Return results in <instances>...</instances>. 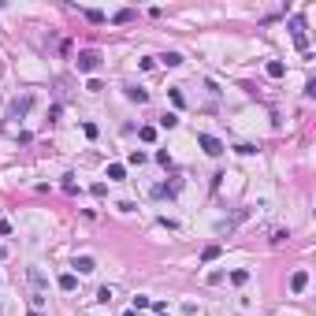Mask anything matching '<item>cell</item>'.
<instances>
[{
	"mask_svg": "<svg viewBox=\"0 0 316 316\" xmlns=\"http://www.w3.org/2000/svg\"><path fill=\"white\" fill-rule=\"evenodd\" d=\"M164 316H167V313H164Z\"/></svg>",
	"mask_w": 316,
	"mask_h": 316,
	"instance_id": "cell-23",
	"label": "cell"
},
{
	"mask_svg": "<svg viewBox=\"0 0 316 316\" xmlns=\"http://www.w3.org/2000/svg\"><path fill=\"white\" fill-rule=\"evenodd\" d=\"M75 63H78V71H97V67H100V52L97 49H86V52H78Z\"/></svg>",
	"mask_w": 316,
	"mask_h": 316,
	"instance_id": "cell-1",
	"label": "cell"
},
{
	"mask_svg": "<svg viewBox=\"0 0 316 316\" xmlns=\"http://www.w3.org/2000/svg\"><path fill=\"white\" fill-rule=\"evenodd\" d=\"M197 145L208 153V157H220V153H223V142H220V138H212V134H197Z\"/></svg>",
	"mask_w": 316,
	"mask_h": 316,
	"instance_id": "cell-3",
	"label": "cell"
},
{
	"mask_svg": "<svg viewBox=\"0 0 316 316\" xmlns=\"http://www.w3.org/2000/svg\"><path fill=\"white\" fill-rule=\"evenodd\" d=\"M138 138H142V142H157V130H153V126H142V130H138Z\"/></svg>",
	"mask_w": 316,
	"mask_h": 316,
	"instance_id": "cell-18",
	"label": "cell"
},
{
	"mask_svg": "<svg viewBox=\"0 0 316 316\" xmlns=\"http://www.w3.org/2000/svg\"><path fill=\"white\" fill-rule=\"evenodd\" d=\"M157 164H164V167H171V157H167V149H160V153H157Z\"/></svg>",
	"mask_w": 316,
	"mask_h": 316,
	"instance_id": "cell-21",
	"label": "cell"
},
{
	"mask_svg": "<svg viewBox=\"0 0 316 316\" xmlns=\"http://www.w3.org/2000/svg\"><path fill=\"white\" fill-rule=\"evenodd\" d=\"M30 108H33V97H30V93H26V97H15V100H11V108H8V119H23Z\"/></svg>",
	"mask_w": 316,
	"mask_h": 316,
	"instance_id": "cell-2",
	"label": "cell"
},
{
	"mask_svg": "<svg viewBox=\"0 0 316 316\" xmlns=\"http://www.w3.org/2000/svg\"><path fill=\"white\" fill-rule=\"evenodd\" d=\"M130 19H134V11H130V8H123V11H116V23H130Z\"/></svg>",
	"mask_w": 316,
	"mask_h": 316,
	"instance_id": "cell-20",
	"label": "cell"
},
{
	"mask_svg": "<svg viewBox=\"0 0 316 316\" xmlns=\"http://www.w3.org/2000/svg\"><path fill=\"white\" fill-rule=\"evenodd\" d=\"M108 179H112V183L126 179V167H123V164H108Z\"/></svg>",
	"mask_w": 316,
	"mask_h": 316,
	"instance_id": "cell-9",
	"label": "cell"
},
{
	"mask_svg": "<svg viewBox=\"0 0 316 316\" xmlns=\"http://www.w3.org/2000/svg\"><path fill=\"white\" fill-rule=\"evenodd\" d=\"M75 268L82 275H90V272H97V260H93V257H75Z\"/></svg>",
	"mask_w": 316,
	"mask_h": 316,
	"instance_id": "cell-5",
	"label": "cell"
},
{
	"mask_svg": "<svg viewBox=\"0 0 316 316\" xmlns=\"http://www.w3.org/2000/svg\"><path fill=\"white\" fill-rule=\"evenodd\" d=\"M126 97H130V100H138V104H145V100H149V93H145L142 86H126Z\"/></svg>",
	"mask_w": 316,
	"mask_h": 316,
	"instance_id": "cell-8",
	"label": "cell"
},
{
	"mask_svg": "<svg viewBox=\"0 0 316 316\" xmlns=\"http://www.w3.org/2000/svg\"><path fill=\"white\" fill-rule=\"evenodd\" d=\"M126 160H130V164H134V167H142V164H145V160H149V157H145V153H142V149H134V153H130V157H126Z\"/></svg>",
	"mask_w": 316,
	"mask_h": 316,
	"instance_id": "cell-16",
	"label": "cell"
},
{
	"mask_svg": "<svg viewBox=\"0 0 316 316\" xmlns=\"http://www.w3.org/2000/svg\"><path fill=\"white\" fill-rule=\"evenodd\" d=\"M175 190H179L175 183H171V186L164 183V186H157V190H153V197H175Z\"/></svg>",
	"mask_w": 316,
	"mask_h": 316,
	"instance_id": "cell-11",
	"label": "cell"
},
{
	"mask_svg": "<svg viewBox=\"0 0 316 316\" xmlns=\"http://www.w3.org/2000/svg\"><path fill=\"white\" fill-rule=\"evenodd\" d=\"M112 298H116V290H112V286H100V290H97V301H100V305H108Z\"/></svg>",
	"mask_w": 316,
	"mask_h": 316,
	"instance_id": "cell-13",
	"label": "cell"
},
{
	"mask_svg": "<svg viewBox=\"0 0 316 316\" xmlns=\"http://www.w3.org/2000/svg\"><path fill=\"white\" fill-rule=\"evenodd\" d=\"M56 286H60V290H67V294H71V290L78 286V275H71V272H67V275H60V279H56Z\"/></svg>",
	"mask_w": 316,
	"mask_h": 316,
	"instance_id": "cell-7",
	"label": "cell"
},
{
	"mask_svg": "<svg viewBox=\"0 0 316 316\" xmlns=\"http://www.w3.org/2000/svg\"><path fill=\"white\" fill-rule=\"evenodd\" d=\"M246 279H250V272H246V268H238V272H231V283H234V286H242V283H246Z\"/></svg>",
	"mask_w": 316,
	"mask_h": 316,
	"instance_id": "cell-14",
	"label": "cell"
},
{
	"mask_svg": "<svg viewBox=\"0 0 316 316\" xmlns=\"http://www.w3.org/2000/svg\"><path fill=\"white\" fill-rule=\"evenodd\" d=\"M0 260H8V250H4V246H0Z\"/></svg>",
	"mask_w": 316,
	"mask_h": 316,
	"instance_id": "cell-22",
	"label": "cell"
},
{
	"mask_svg": "<svg viewBox=\"0 0 316 316\" xmlns=\"http://www.w3.org/2000/svg\"><path fill=\"white\" fill-rule=\"evenodd\" d=\"M220 257V246H205V250H201V260H216Z\"/></svg>",
	"mask_w": 316,
	"mask_h": 316,
	"instance_id": "cell-15",
	"label": "cell"
},
{
	"mask_svg": "<svg viewBox=\"0 0 316 316\" xmlns=\"http://www.w3.org/2000/svg\"><path fill=\"white\" fill-rule=\"evenodd\" d=\"M264 71H268L272 78H283V75H286V63H283V60H268V67H264Z\"/></svg>",
	"mask_w": 316,
	"mask_h": 316,
	"instance_id": "cell-6",
	"label": "cell"
},
{
	"mask_svg": "<svg viewBox=\"0 0 316 316\" xmlns=\"http://www.w3.org/2000/svg\"><path fill=\"white\" fill-rule=\"evenodd\" d=\"M149 305H153V301L145 298V294H138V298H134V313H138V309H149Z\"/></svg>",
	"mask_w": 316,
	"mask_h": 316,
	"instance_id": "cell-19",
	"label": "cell"
},
{
	"mask_svg": "<svg viewBox=\"0 0 316 316\" xmlns=\"http://www.w3.org/2000/svg\"><path fill=\"white\" fill-rule=\"evenodd\" d=\"M160 63H164V67H179V63H183V56H179V52H164Z\"/></svg>",
	"mask_w": 316,
	"mask_h": 316,
	"instance_id": "cell-10",
	"label": "cell"
},
{
	"mask_svg": "<svg viewBox=\"0 0 316 316\" xmlns=\"http://www.w3.org/2000/svg\"><path fill=\"white\" fill-rule=\"evenodd\" d=\"M305 286H309V272H294V275H290V290L301 294Z\"/></svg>",
	"mask_w": 316,
	"mask_h": 316,
	"instance_id": "cell-4",
	"label": "cell"
},
{
	"mask_svg": "<svg viewBox=\"0 0 316 316\" xmlns=\"http://www.w3.org/2000/svg\"><path fill=\"white\" fill-rule=\"evenodd\" d=\"M82 15H86V19H90V23H93V26H100V23H104V11H97V8H86V11H82Z\"/></svg>",
	"mask_w": 316,
	"mask_h": 316,
	"instance_id": "cell-12",
	"label": "cell"
},
{
	"mask_svg": "<svg viewBox=\"0 0 316 316\" xmlns=\"http://www.w3.org/2000/svg\"><path fill=\"white\" fill-rule=\"evenodd\" d=\"M175 123H179V116H175V112H164V116H160V126H167V130H171Z\"/></svg>",
	"mask_w": 316,
	"mask_h": 316,
	"instance_id": "cell-17",
	"label": "cell"
}]
</instances>
